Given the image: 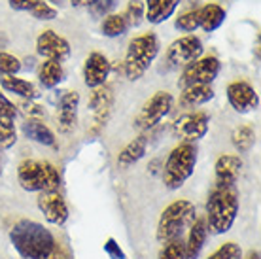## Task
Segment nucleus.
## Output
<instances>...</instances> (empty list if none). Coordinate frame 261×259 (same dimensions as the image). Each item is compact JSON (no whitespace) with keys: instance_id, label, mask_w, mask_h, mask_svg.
I'll return each instance as SVG.
<instances>
[{"instance_id":"nucleus-1","label":"nucleus","mask_w":261,"mask_h":259,"mask_svg":"<svg viewBox=\"0 0 261 259\" xmlns=\"http://www.w3.org/2000/svg\"><path fill=\"white\" fill-rule=\"evenodd\" d=\"M10 240L23 259H68L55 235L34 220L15 221L10 229Z\"/></svg>"},{"instance_id":"nucleus-2","label":"nucleus","mask_w":261,"mask_h":259,"mask_svg":"<svg viewBox=\"0 0 261 259\" xmlns=\"http://www.w3.org/2000/svg\"><path fill=\"white\" fill-rule=\"evenodd\" d=\"M239 193L235 188L214 186L206 199V229L212 235H225L231 231L239 216Z\"/></svg>"},{"instance_id":"nucleus-3","label":"nucleus","mask_w":261,"mask_h":259,"mask_svg":"<svg viewBox=\"0 0 261 259\" xmlns=\"http://www.w3.org/2000/svg\"><path fill=\"white\" fill-rule=\"evenodd\" d=\"M195 204L188 199H176L170 204H167L159 216V221H157V242L167 244L170 240L182 239L186 229H190V225L195 221Z\"/></svg>"},{"instance_id":"nucleus-4","label":"nucleus","mask_w":261,"mask_h":259,"mask_svg":"<svg viewBox=\"0 0 261 259\" xmlns=\"http://www.w3.org/2000/svg\"><path fill=\"white\" fill-rule=\"evenodd\" d=\"M159 38L153 33L140 34L130 40L123 59L125 78L129 82H138L142 78L159 55Z\"/></svg>"},{"instance_id":"nucleus-5","label":"nucleus","mask_w":261,"mask_h":259,"mask_svg":"<svg viewBox=\"0 0 261 259\" xmlns=\"http://www.w3.org/2000/svg\"><path fill=\"white\" fill-rule=\"evenodd\" d=\"M197 159H199V151H197L195 144H178L169 153L163 165V170H161L165 188L170 191H176L182 188L195 172Z\"/></svg>"},{"instance_id":"nucleus-6","label":"nucleus","mask_w":261,"mask_h":259,"mask_svg":"<svg viewBox=\"0 0 261 259\" xmlns=\"http://www.w3.org/2000/svg\"><path fill=\"white\" fill-rule=\"evenodd\" d=\"M17 182L21 189H25L29 193H40V191L59 189L61 174L53 163L25 159L17 167Z\"/></svg>"},{"instance_id":"nucleus-7","label":"nucleus","mask_w":261,"mask_h":259,"mask_svg":"<svg viewBox=\"0 0 261 259\" xmlns=\"http://www.w3.org/2000/svg\"><path fill=\"white\" fill-rule=\"evenodd\" d=\"M174 108V97L169 91H157L144 102L142 110L135 117V127L138 131H150L163 121Z\"/></svg>"},{"instance_id":"nucleus-8","label":"nucleus","mask_w":261,"mask_h":259,"mask_svg":"<svg viewBox=\"0 0 261 259\" xmlns=\"http://www.w3.org/2000/svg\"><path fill=\"white\" fill-rule=\"evenodd\" d=\"M222 70L220 59L214 55H202L201 59L193 61L191 65L184 66L182 74L178 78V87L186 89L191 85H212Z\"/></svg>"},{"instance_id":"nucleus-9","label":"nucleus","mask_w":261,"mask_h":259,"mask_svg":"<svg viewBox=\"0 0 261 259\" xmlns=\"http://www.w3.org/2000/svg\"><path fill=\"white\" fill-rule=\"evenodd\" d=\"M210 129V116L206 112H188L174 119L172 136L184 144H195L202 140Z\"/></svg>"},{"instance_id":"nucleus-10","label":"nucleus","mask_w":261,"mask_h":259,"mask_svg":"<svg viewBox=\"0 0 261 259\" xmlns=\"http://www.w3.org/2000/svg\"><path fill=\"white\" fill-rule=\"evenodd\" d=\"M202 53H204V45L201 38H197L195 34H186L169 45V49L165 53V61L169 63L170 68H184L197 59H201Z\"/></svg>"},{"instance_id":"nucleus-11","label":"nucleus","mask_w":261,"mask_h":259,"mask_svg":"<svg viewBox=\"0 0 261 259\" xmlns=\"http://www.w3.org/2000/svg\"><path fill=\"white\" fill-rule=\"evenodd\" d=\"M36 204H38L40 212L44 214L47 223L51 225H65L68 221V204H66L65 197L59 193V189H51V191H40L36 197Z\"/></svg>"},{"instance_id":"nucleus-12","label":"nucleus","mask_w":261,"mask_h":259,"mask_svg":"<svg viewBox=\"0 0 261 259\" xmlns=\"http://www.w3.org/2000/svg\"><path fill=\"white\" fill-rule=\"evenodd\" d=\"M70 51L72 47L68 44V40L63 38L55 31H44L36 38V53L44 61L63 63V61H66V59L70 57Z\"/></svg>"},{"instance_id":"nucleus-13","label":"nucleus","mask_w":261,"mask_h":259,"mask_svg":"<svg viewBox=\"0 0 261 259\" xmlns=\"http://www.w3.org/2000/svg\"><path fill=\"white\" fill-rule=\"evenodd\" d=\"M225 95H227L231 108L239 114H248V112H254L259 108V95L255 93V89L248 82H242V80L231 82L227 85Z\"/></svg>"},{"instance_id":"nucleus-14","label":"nucleus","mask_w":261,"mask_h":259,"mask_svg":"<svg viewBox=\"0 0 261 259\" xmlns=\"http://www.w3.org/2000/svg\"><path fill=\"white\" fill-rule=\"evenodd\" d=\"M112 72V63L108 61L105 53L93 51L87 55L84 63V84L89 89L102 87L108 82V76Z\"/></svg>"},{"instance_id":"nucleus-15","label":"nucleus","mask_w":261,"mask_h":259,"mask_svg":"<svg viewBox=\"0 0 261 259\" xmlns=\"http://www.w3.org/2000/svg\"><path fill=\"white\" fill-rule=\"evenodd\" d=\"M112 106H114V93H112V87L108 85H102V87H97L93 89V95L89 98V108H91L93 116H95V129L93 133H98L100 129H105L108 119H110L112 114Z\"/></svg>"},{"instance_id":"nucleus-16","label":"nucleus","mask_w":261,"mask_h":259,"mask_svg":"<svg viewBox=\"0 0 261 259\" xmlns=\"http://www.w3.org/2000/svg\"><path fill=\"white\" fill-rule=\"evenodd\" d=\"M242 163L241 156H233V153H223L218 157L214 165V176L216 184L214 186H223V188H235L242 172Z\"/></svg>"},{"instance_id":"nucleus-17","label":"nucleus","mask_w":261,"mask_h":259,"mask_svg":"<svg viewBox=\"0 0 261 259\" xmlns=\"http://www.w3.org/2000/svg\"><path fill=\"white\" fill-rule=\"evenodd\" d=\"M78 108H80V93L78 91H66L59 98L57 104V121L61 133H72L78 123Z\"/></svg>"},{"instance_id":"nucleus-18","label":"nucleus","mask_w":261,"mask_h":259,"mask_svg":"<svg viewBox=\"0 0 261 259\" xmlns=\"http://www.w3.org/2000/svg\"><path fill=\"white\" fill-rule=\"evenodd\" d=\"M206 237H208V229H206L204 218H195V221L190 225L188 240H184L186 259H199L202 248L206 244Z\"/></svg>"},{"instance_id":"nucleus-19","label":"nucleus","mask_w":261,"mask_h":259,"mask_svg":"<svg viewBox=\"0 0 261 259\" xmlns=\"http://www.w3.org/2000/svg\"><path fill=\"white\" fill-rule=\"evenodd\" d=\"M180 6V0H146L144 4V19L151 25H161L169 21Z\"/></svg>"},{"instance_id":"nucleus-20","label":"nucleus","mask_w":261,"mask_h":259,"mask_svg":"<svg viewBox=\"0 0 261 259\" xmlns=\"http://www.w3.org/2000/svg\"><path fill=\"white\" fill-rule=\"evenodd\" d=\"M0 87L6 93H13V95L21 97L23 100H36L42 95L33 82L17 78V76H2L0 78Z\"/></svg>"},{"instance_id":"nucleus-21","label":"nucleus","mask_w":261,"mask_h":259,"mask_svg":"<svg viewBox=\"0 0 261 259\" xmlns=\"http://www.w3.org/2000/svg\"><path fill=\"white\" fill-rule=\"evenodd\" d=\"M148 151V136L140 135L137 138H133L127 146H125L118 156V165L121 169H129L133 165H137Z\"/></svg>"},{"instance_id":"nucleus-22","label":"nucleus","mask_w":261,"mask_h":259,"mask_svg":"<svg viewBox=\"0 0 261 259\" xmlns=\"http://www.w3.org/2000/svg\"><path fill=\"white\" fill-rule=\"evenodd\" d=\"M214 98V87L212 85H191L180 93V106L182 108H197L210 102Z\"/></svg>"},{"instance_id":"nucleus-23","label":"nucleus","mask_w":261,"mask_h":259,"mask_svg":"<svg viewBox=\"0 0 261 259\" xmlns=\"http://www.w3.org/2000/svg\"><path fill=\"white\" fill-rule=\"evenodd\" d=\"M23 133H25V136L29 140L42 144V146H55V142H57L53 131L44 121L34 119V117H29L25 123H23Z\"/></svg>"},{"instance_id":"nucleus-24","label":"nucleus","mask_w":261,"mask_h":259,"mask_svg":"<svg viewBox=\"0 0 261 259\" xmlns=\"http://www.w3.org/2000/svg\"><path fill=\"white\" fill-rule=\"evenodd\" d=\"M199 15H201V29L204 33H214L223 25V21L227 17V13L220 4H204L199 8Z\"/></svg>"},{"instance_id":"nucleus-25","label":"nucleus","mask_w":261,"mask_h":259,"mask_svg":"<svg viewBox=\"0 0 261 259\" xmlns=\"http://www.w3.org/2000/svg\"><path fill=\"white\" fill-rule=\"evenodd\" d=\"M65 78V68L61 63L55 61H44L38 68V82L44 89H53L63 82Z\"/></svg>"},{"instance_id":"nucleus-26","label":"nucleus","mask_w":261,"mask_h":259,"mask_svg":"<svg viewBox=\"0 0 261 259\" xmlns=\"http://www.w3.org/2000/svg\"><path fill=\"white\" fill-rule=\"evenodd\" d=\"M127 31H129V25L125 21L123 13H108V15H105L102 23H100V33L108 36V38L123 36Z\"/></svg>"},{"instance_id":"nucleus-27","label":"nucleus","mask_w":261,"mask_h":259,"mask_svg":"<svg viewBox=\"0 0 261 259\" xmlns=\"http://www.w3.org/2000/svg\"><path fill=\"white\" fill-rule=\"evenodd\" d=\"M231 142L239 153H248L255 144V131L250 125H241L231 133Z\"/></svg>"},{"instance_id":"nucleus-28","label":"nucleus","mask_w":261,"mask_h":259,"mask_svg":"<svg viewBox=\"0 0 261 259\" xmlns=\"http://www.w3.org/2000/svg\"><path fill=\"white\" fill-rule=\"evenodd\" d=\"M17 142V127L12 117L0 116V148L10 149Z\"/></svg>"},{"instance_id":"nucleus-29","label":"nucleus","mask_w":261,"mask_h":259,"mask_svg":"<svg viewBox=\"0 0 261 259\" xmlns=\"http://www.w3.org/2000/svg\"><path fill=\"white\" fill-rule=\"evenodd\" d=\"M174 27H176L180 33H195L197 29H201V15H199V10H188L184 12L180 17H176L174 21Z\"/></svg>"},{"instance_id":"nucleus-30","label":"nucleus","mask_w":261,"mask_h":259,"mask_svg":"<svg viewBox=\"0 0 261 259\" xmlns=\"http://www.w3.org/2000/svg\"><path fill=\"white\" fill-rule=\"evenodd\" d=\"M123 17L127 21V25L130 27H140L144 21V2L142 0H129V4L125 8Z\"/></svg>"},{"instance_id":"nucleus-31","label":"nucleus","mask_w":261,"mask_h":259,"mask_svg":"<svg viewBox=\"0 0 261 259\" xmlns=\"http://www.w3.org/2000/svg\"><path fill=\"white\" fill-rule=\"evenodd\" d=\"M157 259H186V252H184V239L170 240L167 244L161 246Z\"/></svg>"},{"instance_id":"nucleus-32","label":"nucleus","mask_w":261,"mask_h":259,"mask_svg":"<svg viewBox=\"0 0 261 259\" xmlns=\"http://www.w3.org/2000/svg\"><path fill=\"white\" fill-rule=\"evenodd\" d=\"M21 68H23V65L15 55L0 51V76H17V72Z\"/></svg>"},{"instance_id":"nucleus-33","label":"nucleus","mask_w":261,"mask_h":259,"mask_svg":"<svg viewBox=\"0 0 261 259\" xmlns=\"http://www.w3.org/2000/svg\"><path fill=\"white\" fill-rule=\"evenodd\" d=\"M208 259H242V250L237 242H225L216 252L210 253Z\"/></svg>"},{"instance_id":"nucleus-34","label":"nucleus","mask_w":261,"mask_h":259,"mask_svg":"<svg viewBox=\"0 0 261 259\" xmlns=\"http://www.w3.org/2000/svg\"><path fill=\"white\" fill-rule=\"evenodd\" d=\"M31 15H33L34 19H38V21H53V19H57V10L53 6H49L47 2H44V0H38L36 2V6L31 10Z\"/></svg>"},{"instance_id":"nucleus-35","label":"nucleus","mask_w":261,"mask_h":259,"mask_svg":"<svg viewBox=\"0 0 261 259\" xmlns=\"http://www.w3.org/2000/svg\"><path fill=\"white\" fill-rule=\"evenodd\" d=\"M114 4H116V0H95L91 6H89V12H91L95 17H105V15L110 13Z\"/></svg>"},{"instance_id":"nucleus-36","label":"nucleus","mask_w":261,"mask_h":259,"mask_svg":"<svg viewBox=\"0 0 261 259\" xmlns=\"http://www.w3.org/2000/svg\"><path fill=\"white\" fill-rule=\"evenodd\" d=\"M0 116L12 117V119H15V116H17V106L4 93H0Z\"/></svg>"},{"instance_id":"nucleus-37","label":"nucleus","mask_w":261,"mask_h":259,"mask_svg":"<svg viewBox=\"0 0 261 259\" xmlns=\"http://www.w3.org/2000/svg\"><path fill=\"white\" fill-rule=\"evenodd\" d=\"M21 108H23V112H25L29 117H40L46 114V110L42 108V106H38V104H34L33 100H23V104H21Z\"/></svg>"},{"instance_id":"nucleus-38","label":"nucleus","mask_w":261,"mask_h":259,"mask_svg":"<svg viewBox=\"0 0 261 259\" xmlns=\"http://www.w3.org/2000/svg\"><path fill=\"white\" fill-rule=\"evenodd\" d=\"M38 0H8V4L15 12H31Z\"/></svg>"},{"instance_id":"nucleus-39","label":"nucleus","mask_w":261,"mask_h":259,"mask_svg":"<svg viewBox=\"0 0 261 259\" xmlns=\"http://www.w3.org/2000/svg\"><path fill=\"white\" fill-rule=\"evenodd\" d=\"M95 0H70V4L74 8H89Z\"/></svg>"},{"instance_id":"nucleus-40","label":"nucleus","mask_w":261,"mask_h":259,"mask_svg":"<svg viewBox=\"0 0 261 259\" xmlns=\"http://www.w3.org/2000/svg\"><path fill=\"white\" fill-rule=\"evenodd\" d=\"M242 259H244V257H242ZM246 259H259V252H257V250H252V252L246 255Z\"/></svg>"}]
</instances>
